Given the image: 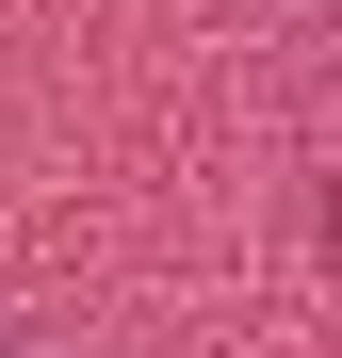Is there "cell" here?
I'll use <instances>...</instances> for the list:
<instances>
[{"instance_id": "obj_1", "label": "cell", "mask_w": 342, "mask_h": 358, "mask_svg": "<svg viewBox=\"0 0 342 358\" xmlns=\"http://www.w3.org/2000/svg\"><path fill=\"white\" fill-rule=\"evenodd\" d=\"M0 358H17V342H0Z\"/></svg>"}]
</instances>
